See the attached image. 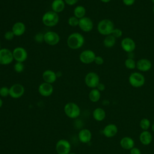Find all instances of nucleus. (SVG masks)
Returning <instances> with one entry per match:
<instances>
[{
	"mask_svg": "<svg viewBox=\"0 0 154 154\" xmlns=\"http://www.w3.org/2000/svg\"><path fill=\"white\" fill-rule=\"evenodd\" d=\"M70 143L64 139L58 140L55 145V150L58 154H69L70 153Z\"/></svg>",
	"mask_w": 154,
	"mask_h": 154,
	"instance_id": "nucleus-10",
	"label": "nucleus"
},
{
	"mask_svg": "<svg viewBox=\"0 0 154 154\" xmlns=\"http://www.w3.org/2000/svg\"><path fill=\"white\" fill-rule=\"evenodd\" d=\"M11 31L14 33L15 36L19 37L22 35L26 31V26L24 23L22 22H15L11 28Z\"/></svg>",
	"mask_w": 154,
	"mask_h": 154,
	"instance_id": "nucleus-19",
	"label": "nucleus"
},
{
	"mask_svg": "<svg viewBox=\"0 0 154 154\" xmlns=\"http://www.w3.org/2000/svg\"><path fill=\"white\" fill-rule=\"evenodd\" d=\"M85 14H86V9L83 5H77L75 7L73 10V16H75L79 19L85 17Z\"/></svg>",
	"mask_w": 154,
	"mask_h": 154,
	"instance_id": "nucleus-25",
	"label": "nucleus"
},
{
	"mask_svg": "<svg viewBox=\"0 0 154 154\" xmlns=\"http://www.w3.org/2000/svg\"><path fill=\"white\" fill-rule=\"evenodd\" d=\"M140 126L143 131H147L150 126V122L147 118H143L140 120Z\"/></svg>",
	"mask_w": 154,
	"mask_h": 154,
	"instance_id": "nucleus-28",
	"label": "nucleus"
},
{
	"mask_svg": "<svg viewBox=\"0 0 154 154\" xmlns=\"http://www.w3.org/2000/svg\"><path fill=\"white\" fill-rule=\"evenodd\" d=\"M14 60L12 51L7 48H4L0 49V64L8 65Z\"/></svg>",
	"mask_w": 154,
	"mask_h": 154,
	"instance_id": "nucleus-7",
	"label": "nucleus"
},
{
	"mask_svg": "<svg viewBox=\"0 0 154 154\" xmlns=\"http://www.w3.org/2000/svg\"><path fill=\"white\" fill-rule=\"evenodd\" d=\"M60 41L59 34L53 31H48L44 33V42L49 46H55Z\"/></svg>",
	"mask_w": 154,
	"mask_h": 154,
	"instance_id": "nucleus-8",
	"label": "nucleus"
},
{
	"mask_svg": "<svg viewBox=\"0 0 154 154\" xmlns=\"http://www.w3.org/2000/svg\"><path fill=\"white\" fill-rule=\"evenodd\" d=\"M128 81L131 86L135 88H139L144 85L145 83V78L141 73L135 72L132 73L129 75Z\"/></svg>",
	"mask_w": 154,
	"mask_h": 154,
	"instance_id": "nucleus-5",
	"label": "nucleus"
},
{
	"mask_svg": "<svg viewBox=\"0 0 154 154\" xmlns=\"http://www.w3.org/2000/svg\"><path fill=\"white\" fill-rule=\"evenodd\" d=\"M34 40L37 43H42L44 42V34L42 32H37L34 35Z\"/></svg>",
	"mask_w": 154,
	"mask_h": 154,
	"instance_id": "nucleus-34",
	"label": "nucleus"
},
{
	"mask_svg": "<svg viewBox=\"0 0 154 154\" xmlns=\"http://www.w3.org/2000/svg\"><path fill=\"white\" fill-rule=\"evenodd\" d=\"M93 117L97 122L103 120L106 117V112L103 108H97L93 112Z\"/></svg>",
	"mask_w": 154,
	"mask_h": 154,
	"instance_id": "nucleus-24",
	"label": "nucleus"
},
{
	"mask_svg": "<svg viewBox=\"0 0 154 154\" xmlns=\"http://www.w3.org/2000/svg\"><path fill=\"white\" fill-rule=\"evenodd\" d=\"M92 137L91 131L88 129H82L78 133V138L82 143H89Z\"/></svg>",
	"mask_w": 154,
	"mask_h": 154,
	"instance_id": "nucleus-20",
	"label": "nucleus"
},
{
	"mask_svg": "<svg viewBox=\"0 0 154 154\" xmlns=\"http://www.w3.org/2000/svg\"><path fill=\"white\" fill-rule=\"evenodd\" d=\"M84 82L88 87L92 89L96 88L100 82L99 76L96 73L94 72H88L85 76Z\"/></svg>",
	"mask_w": 154,
	"mask_h": 154,
	"instance_id": "nucleus-6",
	"label": "nucleus"
},
{
	"mask_svg": "<svg viewBox=\"0 0 154 154\" xmlns=\"http://www.w3.org/2000/svg\"><path fill=\"white\" fill-rule=\"evenodd\" d=\"M9 96L13 99H18L21 97L25 93L24 87L19 83L14 84L10 88Z\"/></svg>",
	"mask_w": 154,
	"mask_h": 154,
	"instance_id": "nucleus-12",
	"label": "nucleus"
},
{
	"mask_svg": "<svg viewBox=\"0 0 154 154\" xmlns=\"http://www.w3.org/2000/svg\"><path fill=\"white\" fill-rule=\"evenodd\" d=\"M136 68L140 72H148L152 68V63L147 58L140 59L136 63Z\"/></svg>",
	"mask_w": 154,
	"mask_h": 154,
	"instance_id": "nucleus-16",
	"label": "nucleus"
},
{
	"mask_svg": "<svg viewBox=\"0 0 154 154\" xmlns=\"http://www.w3.org/2000/svg\"><path fill=\"white\" fill-rule=\"evenodd\" d=\"M14 36L15 35L11 30L6 31L4 35V37L5 38V40H6L7 41H10V40H13L14 38Z\"/></svg>",
	"mask_w": 154,
	"mask_h": 154,
	"instance_id": "nucleus-33",
	"label": "nucleus"
},
{
	"mask_svg": "<svg viewBox=\"0 0 154 154\" xmlns=\"http://www.w3.org/2000/svg\"><path fill=\"white\" fill-rule=\"evenodd\" d=\"M78 26L82 31L89 32L93 28V22L90 17L85 16L79 20Z\"/></svg>",
	"mask_w": 154,
	"mask_h": 154,
	"instance_id": "nucleus-13",
	"label": "nucleus"
},
{
	"mask_svg": "<svg viewBox=\"0 0 154 154\" xmlns=\"http://www.w3.org/2000/svg\"><path fill=\"white\" fill-rule=\"evenodd\" d=\"M125 66L128 69H134L136 67V62L133 58H128L125 61Z\"/></svg>",
	"mask_w": 154,
	"mask_h": 154,
	"instance_id": "nucleus-29",
	"label": "nucleus"
},
{
	"mask_svg": "<svg viewBox=\"0 0 154 154\" xmlns=\"http://www.w3.org/2000/svg\"><path fill=\"white\" fill-rule=\"evenodd\" d=\"M13 69H14V70L16 73H21V72H22L24 70V69H25L23 63L16 62L14 64Z\"/></svg>",
	"mask_w": 154,
	"mask_h": 154,
	"instance_id": "nucleus-31",
	"label": "nucleus"
},
{
	"mask_svg": "<svg viewBox=\"0 0 154 154\" xmlns=\"http://www.w3.org/2000/svg\"><path fill=\"white\" fill-rule=\"evenodd\" d=\"M13 59L16 62L23 63L28 58V52L26 50L21 46H17L12 51Z\"/></svg>",
	"mask_w": 154,
	"mask_h": 154,
	"instance_id": "nucleus-9",
	"label": "nucleus"
},
{
	"mask_svg": "<svg viewBox=\"0 0 154 154\" xmlns=\"http://www.w3.org/2000/svg\"><path fill=\"white\" fill-rule=\"evenodd\" d=\"M56 75H57V78H58V77L61 76L62 75V73H61V72H56Z\"/></svg>",
	"mask_w": 154,
	"mask_h": 154,
	"instance_id": "nucleus-41",
	"label": "nucleus"
},
{
	"mask_svg": "<svg viewBox=\"0 0 154 154\" xmlns=\"http://www.w3.org/2000/svg\"><path fill=\"white\" fill-rule=\"evenodd\" d=\"M85 38L79 32H73L67 38V45L72 49H78L84 44Z\"/></svg>",
	"mask_w": 154,
	"mask_h": 154,
	"instance_id": "nucleus-1",
	"label": "nucleus"
},
{
	"mask_svg": "<svg viewBox=\"0 0 154 154\" xmlns=\"http://www.w3.org/2000/svg\"><path fill=\"white\" fill-rule=\"evenodd\" d=\"M38 91L41 96L43 97H48L52 94L54 87L51 84L43 82L39 85Z\"/></svg>",
	"mask_w": 154,
	"mask_h": 154,
	"instance_id": "nucleus-15",
	"label": "nucleus"
},
{
	"mask_svg": "<svg viewBox=\"0 0 154 154\" xmlns=\"http://www.w3.org/2000/svg\"><path fill=\"white\" fill-rule=\"evenodd\" d=\"M152 131H153V132H154V122H153L152 125Z\"/></svg>",
	"mask_w": 154,
	"mask_h": 154,
	"instance_id": "nucleus-44",
	"label": "nucleus"
},
{
	"mask_svg": "<svg viewBox=\"0 0 154 154\" xmlns=\"http://www.w3.org/2000/svg\"><path fill=\"white\" fill-rule=\"evenodd\" d=\"M79 19H78L75 16H72L70 17H69L67 20L68 25L72 27H76L78 26L79 24Z\"/></svg>",
	"mask_w": 154,
	"mask_h": 154,
	"instance_id": "nucleus-30",
	"label": "nucleus"
},
{
	"mask_svg": "<svg viewBox=\"0 0 154 154\" xmlns=\"http://www.w3.org/2000/svg\"><path fill=\"white\" fill-rule=\"evenodd\" d=\"M42 78L44 82L52 84L56 81L57 76L56 75V72H55L54 70L47 69L43 72Z\"/></svg>",
	"mask_w": 154,
	"mask_h": 154,
	"instance_id": "nucleus-17",
	"label": "nucleus"
},
{
	"mask_svg": "<svg viewBox=\"0 0 154 154\" xmlns=\"http://www.w3.org/2000/svg\"><path fill=\"white\" fill-rule=\"evenodd\" d=\"M1 42H0V49H1Z\"/></svg>",
	"mask_w": 154,
	"mask_h": 154,
	"instance_id": "nucleus-48",
	"label": "nucleus"
},
{
	"mask_svg": "<svg viewBox=\"0 0 154 154\" xmlns=\"http://www.w3.org/2000/svg\"><path fill=\"white\" fill-rule=\"evenodd\" d=\"M100 1L103 3H108V2H109L111 0H100Z\"/></svg>",
	"mask_w": 154,
	"mask_h": 154,
	"instance_id": "nucleus-42",
	"label": "nucleus"
},
{
	"mask_svg": "<svg viewBox=\"0 0 154 154\" xmlns=\"http://www.w3.org/2000/svg\"><path fill=\"white\" fill-rule=\"evenodd\" d=\"M96 88H97L100 91H103L105 89V85L103 83L99 82V84L97 85V87Z\"/></svg>",
	"mask_w": 154,
	"mask_h": 154,
	"instance_id": "nucleus-40",
	"label": "nucleus"
},
{
	"mask_svg": "<svg viewBox=\"0 0 154 154\" xmlns=\"http://www.w3.org/2000/svg\"><path fill=\"white\" fill-rule=\"evenodd\" d=\"M96 56L95 53L92 50L85 49L81 52L79 58L81 63L85 64H88L94 62Z\"/></svg>",
	"mask_w": 154,
	"mask_h": 154,
	"instance_id": "nucleus-11",
	"label": "nucleus"
},
{
	"mask_svg": "<svg viewBox=\"0 0 154 154\" xmlns=\"http://www.w3.org/2000/svg\"><path fill=\"white\" fill-rule=\"evenodd\" d=\"M66 4H67L69 5H73L76 4L79 0H64Z\"/></svg>",
	"mask_w": 154,
	"mask_h": 154,
	"instance_id": "nucleus-39",
	"label": "nucleus"
},
{
	"mask_svg": "<svg viewBox=\"0 0 154 154\" xmlns=\"http://www.w3.org/2000/svg\"><path fill=\"white\" fill-rule=\"evenodd\" d=\"M94 63L98 65V66H100V65H102L103 64L104 60L100 56H96V57L94 58Z\"/></svg>",
	"mask_w": 154,
	"mask_h": 154,
	"instance_id": "nucleus-36",
	"label": "nucleus"
},
{
	"mask_svg": "<svg viewBox=\"0 0 154 154\" xmlns=\"http://www.w3.org/2000/svg\"><path fill=\"white\" fill-rule=\"evenodd\" d=\"M151 1H152V2L154 4V0H151Z\"/></svg>",
	"mask_w": 154,
	"mask_h": 154,
	"instance_id": "nucleus-46",
	"label": "nucleus"
},
{
	"mask_svg": "<svg viewBox=\"0 0 154 154\" xmlns=\"http://www.w3.org/2000/svg\"><path fill=\"white\" fill-rule=\"evenodd\" d=\"M59 20L58 14L52 10L45 12L42 17L43 23L48 27L55 26L58 24Z\"/></svg>",
	"mask_w": 154,
	"mask_h": 154,
	"instance_id": "nucleus-3",
	"label": "nucleus"
},
{
	"mask_svg": "<svg viewBox=\"0 0 154 154\" xmlns=\"http://www.w3.org/2000/svg\"><path fill=\"white\" fill-rule=\"evenodd\" d=\"M64 111L65 114L70 119H76L81 113L79 106L74 102H68L64 107Z\"/></svg>",
	"mask_w": 154,
	"mask_h": 154,
	"instance_id": "nucleus-4",
	"label": "nucleus"
},
{
	"mask_svg": "<svg viewBox=\"0 0 154 154\" xmlns=\"http://www.w3.org/2000/svg\"><path fill=\"white\" fill-rule=\"evenodd\" d=\"M130 154H141V152L138 147H134L130 150Z\"/></svg>",
	"mask_w": 154,
	"mask_h": 154,
	"instance_id": "nucleus-37",
	"label": "nucleus"
},
{
	"mask_svg": "<svg viewBox=\"0 0 154 154\" xmlns=\"http://www.w3.org/2000/svg\"><path fill=\"white\" fill-rule=\"evenodd\" d=\"M122 2L126 6H131L135 3V0H122Z\"/></svg>",
	"mask_w": 154,
	"mask_h": 154,
	"instance_id": "nucleus-38",
	"label": "nucleus"
},
{
	"mask_svg": "<svg viewBox=\"0 0 154 154\" xmlns=\"http://www.w3.org/2000/svg\"><path fill=\"white\" fill-rule=\"evenodd\" d=\"M100 91L97 88H93L90 90L88 94V97L92 102H97L100 99Z\"/></svg>",
	"mask_w": 154,
	"mask_h": 154,
	"instance_id": "nucleus-26",
	"label": "nucleus"
},
{
	"mask_svg": "<svg viewBox=\"0 0 154 154\" xmlns=\"http://www.w3.org/2000/svg\"><path fill=\"white\" fill-rule=\"evenodd\" d=\"M69 154H76V153H71V152H70V153H69Z\"/></svg>",
	"mask_w": 154,
	"mask_h": 154,
	"instance_id": "nucleus-45",
	"label": "nucleus"
},
{
	"mask_svg": "<svg viewBox=\"0 0 154 154\" xmlns=\"http://www.w3.org/2000/svg\"><path fill=\"white\" fill-rule=\"evenodd\" d=\"M120 144L123 149L131 150L134 147L135 142L132 138L129 137H124L120 140Z\"/></svg>",
	"mask_w": 154,
	"mask_h": 154,
	"instance_id": "nucleus-22",
	"label": "nucleus"
},
{
	"mask_svg": "<svg viewBox=\"0 0 154 154\" xmlns=\"http://www.w3.org/2000/svg\"><path fill=\"white\" fill-rule=\"evenodd\" d=\"M140 141L142 144L147 146L152 141V135L148 131H143L140 135Z\"/></svg>",
	"mask_w": 154,
	"mask_h": 154,
	"instance_id": "nucleus-23",
	"label": "nucleus"
},
{
	"mask_svg": "<svg viewBox=\"0 0 154 154\" xmlns=\"http://www.w3.org/2000/svg\"><path fill=\"white\" fill-rule=\"evenodd\" d=\"M118 132L117 126L113 123L107 125L103 128L102 132L103 134L107 138H112L114 137Z\"/></svg>",
	"mask_w": 154,
	"mask_h": 154,
	"instance_id": "nucleus-18",
	"label": "nucleus"
},
{
	"mask_svg": "<svg viewBox=\"0 0 154 154\" xmlns=\"http://www.w3.org/2000/svg\"><path fill=\"white\" fill-rule=\"evenodd\" d=\"M153 14H154V5H153Z\"/></svg>",
	"mask_w": 154,
	"mask_h": 154,
	"instance_id": "nucleus-47",
	"label": "nucleus"
},
{
	"mask_svg": "<svg viewBox=\"0 0 154 154\" xmlns=\"http://www.w3.org/2000/svg\"><path fill=\"white\" fill-rule=\"evenodd\" d=\"M114 29V23L108 19H104L100 20L97 25L98 32L100 34L105 36L111 34Z\"/></svg>",
	"mask_w": 154,
	"mask_h": 154,
	"instance_id": "nucleus-2",
	"label": "nucleus"
},
{
	"mask_svg": "<svg viewBox=\"0 0 154 154\" xmlns=\"http://www.w3.org/2000/svg\"><path fill=\"white\" fill-rule=\"evenodd\" d=\"M51 6L52 11L58 14L64 11L66 7V3L64 0H54L51 3Z\"/></svg>",
	"mask_w": 154,
	"mask_h": 154,
	"instance_id": "nucleus-21",
	"label": "nucleus"
},
{
	"mask_svg": "<svg viewBox=\"0 0 154 154\" xmlns=\"http://www.w3.org/2000/svg\"><path fill=\"white\" fill-rule=\"evenodd\" d=\"M116 42V38L111 34L105 36L103 41V45L106 48H108L113 47L115 45Z\"/></svg>",
	"mask_w": 154,
	"mask_h": 154,
	"instance_id": "nucleus-27",
	"label": "nucleus"
},
{
	"mask_svg": "<svg viewBox=\"0 0 154 154\" xmlns=\"http://www.w3.org/2000/svg\"><path fill=\"white\" fill-rule=\"evenodd\" d=\"M10 90L7 87L4 86L0 88V96L2 97H5L9 96Z\"/></svg>",
	"mask_w": 154,
	"mask_h": 154,
	"instance_id": "nucleus-32",
	"label": "nucleus"
},
{
	"mask_svg": "<svg viewBox=\"0 0 154 154\" xmlns=\"http://www.w3.org/2000/svg\"><path fill=\"white\" fill-rule=\"evenodd\" d=\"M2 105H3V101H2V99H1V98H0V108H1V107H2Z\"/></svg>",
	"mask_w": 154,
	"mask_h": 154,
	"instance_id": "nucleus-43",
	"label": "nucleus"
},
{
	"mask_svg": "<svg viewBox=\"0 0 154 154\" xmlns=\"http://www.w3.org/2000/svg\"><path fill=\"white\" fill-rule=\"evenodd\" d=\"M111 35H112L116 38H120L123 35V32L122 29L119 28H114L111 33Z\"/></svg>",
	"mask_w": 154,
	"mask_h": 154,
	"instance_id": "nucleus-35",
	"label": "nucleus"
},
{
	"mask_svg": "<svg viewBox=\"0 0 154 154\" xmlns=\"http://www.w3.org/2000/svg\"><path fill=\"white\" fill-rule=\"evenodd\" d=\"M120 45L122 49L127 53L133 52L136 48L135 42L130 37H125L123 38Z\"/></svg>",
	"mask_w": 154,
	"mask_h": 154,
	"instance_id": "nucleus-14",
	"label": "nucleus"
}]
</instances>
